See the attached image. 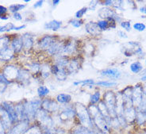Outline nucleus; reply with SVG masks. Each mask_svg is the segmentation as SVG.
Masks as SVG:
<instances>
[{
	"mask_svg": "<svg viewBox=\"0 0 146 134\" xmlns=\"http://www.w3.org/2000/svg\"><path fill=\"white\" fill-rule=\"evenodd\" d=\"M97 25L99 26V28L100 29L101 31H104L110 28V24L107 20H100L99 22H97Z\"/></svg>",
	"mask_w": 146,
	"mask_h": 134,
	"instance_id": "31",
	"label": "nucleus"
},
{
	"mask_svg": "<svg viewBox=\"0 0 146 134\" xmlns=\"http://www.w3.org/2000/svg\"><path fill=\"white\" fill-rule=\"evenodd\" d=\"M96 84L99 85V86H101V87H111L117 85V83H115V82H109V81H100V82L96 83Z\"/></svg>",
	"mask_w": 146,
	"mask_h": 134,
	"instance_id": "35",
	"label": "nucleus"
},
{
	"mask_svg": "<svg viewBox=\"0 0 146 134\" xmlns=\"http://www.w3.org/2000/svg\"><path fill=\"white\" fill-rule=\"evenodd\" d=\"M85 29L91 36H98L101 33V30L97 25V22H89L85 25Z\"/></svg>",
	"mask_w": 146,
	"mask_h": 134,
	"instance_id": "14",
	"label": "nucleus"
},
{
	"mask_svg": "<svg viewBox=\"0 0 146 134\" xmlns=\"http://www.w3.org/2000/svg\"><path fill=\"white\" fill-rule=\"evenodd\" d=\"M0 122L3 125L5 130L10 129L13 125V121L11 119L7 112L4 109L3 105H0Z\"/></svg>",
	"mask_w": 146,
	"mask_h": 134,
	"instance_id": "12",
	"label": "nucleus"
},
{
	"mask_svg": "<svg viewBox=\"0 0 146 134\" xmlns=\"http://www.w3.org/2000/svg\"><path fill=\"white\" fill-rule=\"evenodd\" d=\"M0 134H6L5 133V129L3 126V125L0 122Z\"/></svg>",
	"mask_w": 146,
	"mask_h": 134,
	"instance_id": "48",
	"label": "nucleus"
},
{
	"mask_svg": "<svg viewBox=\"0 0 146 134\" xmlns=\"http://www.w3.org/2000/svg\"><path fill=\"white\" fill-rule=\"evenodd\" d=\"M35 120H36L42 130L48 129L54 126V121L52 118L50 113H48L41 108L36 113Z\"/></svg>",
	"mask_w": 146,
	"mask_h": 134,
	"instance_id": "3",
	"label": "nucleus"
},
{
	"mask_svg": "<svg viewBox=\"0 0 146 134\" xmlns=\"http://www.w3.org/2000/svg\"><path fill=\"white\" fill-rule=\"evenodd\" d=\"M103 101L105 102L107 109H108V112L110 117L113 119V118H116V105H115V96L113 94V92L111 91H108L106 92V94H104V100Z\"/></svg>",
	"mask_w": 146,
	"mask_h": 134,
	"instance_id": "4",
	"label": "nucleus"
},
{
	"mask_svg": "<svg viewBox=\"0 0 146 134\" xmlns=\"http://www.w3.org/2000/svg\"><path fill=\"white\" fill-rule=\"evenodd\" d=\"M14 28H15V25H14L13 23H7V25H3V26L0 25V33L14 30Z\"/></svg>",
	"mask_w": 146,
	"mask_h": 134,
	"instance_id": "34",
	"label": "nucleus"
},
{
	"mask_svg": "<svg viewBox=\"0 0 146 134\" xmlns=\"http://www.w3.org/2000/svg\"><path fill=\"white\" fill-rule=\"evenodd\" d=\"M118 35L121 36V37H125V38H127V36H126V34L123 32H121V31H118Z\"/></svg>",
	"mask_w": 146,
	"mask_h": 134,
	"instance_id": "49",
	"label": "nucleus"
},
{
	"mask_svg": "<svg viewBox=\"0 0 146 134\" xmlns=\"http://www.w3.org/2000/svg\"><path fill=\"white\" fill-rule=\"evenodd\" d=\"M29 121H19L6 134H24L29 127Z\"/></svg>",
	"mask_w": 146,
	"mask_h": 134,
	"instance_id": "8",
	"label": "nucleus"
},
{
	"mask_svg": "<svg viewBox=\"0 0 146 134\" xmlns=\"http://www.w3.org/2000/svg\"><path fill=\"white\" fill-rule=\"evenodd\" d=\"M133 28H134L136 30H137V31H144V30L145 29L146 26L145 25L143 24V23L137 22V23H135V24L133 25Z\"/></svg>",
	"mask_w": 146,
	"mask_h": 134,
	"instance_id": "38",
	"label": "nucleus"
},
{
	"mask_svg": "<svg viewBox=\"0 0 146 134\" xmlns=\"http://www.w3.org/2000/svg\"><path fill=\"white\" fill-rule=\"evenodd\" d=\"M70 134H105L97 129H88L79 125L72 128L69 132Z\"/></svg>",
	"mask_w": 146,
	"mask_h": 134,
	"instance_id": "10",
	"label": "nucleus"
},
{
	"mask_svg": "<svg viewBox=\"0 0 146 134\" xmlns=\"http://www.w3.org/2000/svg\"><path fill=\"white\" fill-rule=\"evenodd\" d=\"M62 25V22L57 21V20H52L50 22L45 23L44 25V29L48 30H52V31H57Z\"/></svg>",
	"mask_w": 146,
	"mask_h": 134,
	"instance_id": "20",
	"label": "nucleus"
},
{
	"mask_svg": "<svg viewBox=\"0 0 146 134\" xmlns=\"http://www.w3.org/2000/svg\"><path fill=\"white\" fill-rule=\"evenodd\" d=\"M143 69L142 65L141 64L140 62H134L130 65V70L133 73H138L140 72Z\"/></svg>",
	"mask_w": 146,
	"mask_h": 134,
	"instance_id": "30",
	"label": "nucleus"
},
{
	"mask_svg": "<svg viewBox=\"0 0 146 134\" xmlns=\"http://www.w3.org/2000/svg\"><path fill=\"white\" fill-rule=\"evenodd\" d=\"M88 7H84L81 8L80 10H79V11H77L76 13V15H75V17L76 19H81V18L84 17V15L88 12Z\"/></svg>",
	"mask_w": 146,
	"mask_h": 134,
	"instance_id": "33",
	"label": "nucleus"
},
{
	"mask_svg": "<svg viewBox=\"0 0 146 134\" xmlns=\"http://www.w3.org/2000/svg\"><path fill=\"white\" fill-rule=\"evenodd\" d=\"M24 7H26V5H22V4H13V5L10 6L9 10H10L11 12L15 14V13H18V11H21Z\"/></svg>",
	"mask_w": 146,
	"mask_h": 134,
	"instance_id": "32",
	"label": "nucleus"
},
{
	"mask_svg": "<svg viewBox=\"0 0 146 134\" xmlns=\"http://www.w3.org/2000/svg\"><path fill=\"white\" fill-rule=\"evenodd\" d=\"M104 4L103 5H105V6H111V5H113V1H110V0H106L105 2H103Z\"/></svg>",
	"mask_w": 146,
	"mask_h": 134,
	"instance_id": "46",
	"label": "nucleus"
},
{
	"mask_svg": "<svg viewBox=\"0 0 146 134\" xmlns=\"http://www.w3.org/2000/svg\"><path fill=\"white\" fill-rule=\"evenodd\" d=\"M69 23L75 28H80L84 24V20H82V19H76H76H72V21H70Z\"/></svg>",
	"mask_w": 146,
	"mask_h": 134,
	"instance_id": "36",
	"label": "nucleus"
},
{
	"mask_svg": "<svg viewBox=\"0 0 146 134\" xmlns=\"http://www.w3.org/2000/svg\"><path fill=\"white\" fill-rule=\"evenodd\" d=\"M99 15L100 16V18H114L113 15H114V12L112 10H110L109 8H102L100 9L99 11Z\"/></svg>",
	"mask_w": 146,
	"mask_h": 134,
	"instance_id": "21",
	"label": "nucleus"
},
{
	"mask_svg": "<svg viewBox=\"0 0 146 134\" xmlns=\"http://www.w3.org/2000/svg\"><path fill=\"white\" fill-rule=\"evenodd\" d=\"M100 100V92L96 91L93 94H91L90 97V103L91 105H95L96 103H99Z\"/></svg>",
	"mask_w": 146,
	"mask_h": 134,
	"instance_id": "29",
	"label": "nucleus"
},
{
	"mask_svg": "<svg viewBox=\"0 0 146 134\" xmlns=\"http://www.w3.org/2000/svg\"><path fill=\"white\" fill-rule=\"evenodd\" d=\"M56 40H57V36H52V35H45L39 40L38 45L40 49L47 51L48 48L50 47Z\"/></svg>",
	"mask_w": 146,
	"mask_h": 134,
	"instance_id": "11",
	"label": "nucleus"
},
{
	"mask_svg": "<svg viewBox=\"0 0 146 134\" xmlns=\"http://www.w3.org/2000/svg\"><path fill=\"white\" fill-rule=\"evenodd\" d=\"M101 75L111 80H117L120 78L121 72L117 68H107L102 70L101 72Z\"/></svg>",
	"mask_w": 146,
	"mask_h": 134,
	"instance_id": "16",
	"label": "nucleus"
},
{
	"mask_svg": "<svg viewBox=\"0 0 146 134\" xmlns=\"http://www.w3.org/2000/svg\"><path fill=\"white\" fill-rule=\"evenodd\" d=\"M29 72L28 71H26L25 69H19V74H18V80L22 82V83H25L27 82L29 80Z\"/></svg>",
	"mask_w": 146,
	"mask_h": 134,
	"instance_id": "24",
	"label": "nucleus"
},
{
	"mask_svg": "<svg viewBox=\"0 0 146 134\" xmlns=\"http://www.w3.org/2000/svg\"><path fill=\"white\" fill-rule=\"evenodd\" d=\"M11 46L12 48V49L15 52V53L19 52L20 51L22 50V48H23L22 36H15V38L12 40V41H11Z\"/></svg>",
	"mask_w": 146,
	"mask_h": 134,
	"instance_id": "18",
	"label": "nucleus"
},
{
	"mask_svg": "<svg viewBox=\"0 0 146 134\" xmlns=\"http://www.w3.org/2000/svg\"><path fill=\"white\" fill-rule=\"evenodd\" d=\"M43 3L44 1L43 0H40V1H37L35 3V4L33 5V7L34 8H37V7H41L42 5H43Z\"/></svg>",
	"mask_w": 146,
	"mask_h": 134,
	"instance_id": "44",
	"label": "nucleus"
},
{
	"mask_svg": "<svg viewBox=\"0 0 146 134\" xmlns=\"http://www.w3.org/2000/svg\"><path fill=\"white\" fill-rule=\"evenodd\" d=\"M68 76V74L66 68H60L58 73L56 75V77L60 81H64L67 79Z\"/></svg>",
	"mask_w": 146,
	"mask_h": 134,
	"instance_id": "27",
	"label": "nucleus"
},
{
	"mask_svg": "<svg viewBox=\"0 0 146 134\" xmlns=\"http://www.w3.org/2000/svg\"><path fill=\"white\" fill-rule=\"evenodd\" d=\"M11 37L7 35L0 37V52L10 46Z\"/></svg>",
	"mask_w": 146,
	"mask_h": 134,
	"instance_id": "26",
	"label": "nucleus"
},
{
	"mask_svg": "<svg viewBox=\"0 0 146 134\" xmlns=\"http://www.w3.org/2000/svg\"><path fill=\"white\" fill-rule=\"evenodd\" d=\"M140 11L144 13V14H146V7H143L141 8V9H140Z\"/></svg>",
	"mask_w": 146,
	"mask_h": 134,
	"instance_id": "51",
	"label": "nucleus"
},
{
	"mask_svg": "<svg viewBox=\"0 0 146 134\" xmlns=\"http://www.w3.org/2000/svg\"><path fill=\"white\" fill-rule=\"evenodd\" d=\"M15 52L12 49L11 46H9L7 48L0 52V60L2 61H9L13 58Z\"/></svg>",
	"mask_w": 146,
	"mask_h": 134,
	"instance_id": "17",
	"label": "nucleus"
},
{
	"mask_svg": "<svg viewBox=\"0 0 146 134\" xmlns=\"http://www.w3.org/2000/svg\"><path fill=\"white\" fill-rule=\"evenodd\" d=\"M13 17L15 18L16 21H22V16L21 14H19V13H15L14 15H13Z\"/></svg>",
	"mask_w": 146,
	"mask_h": 134,
	"instance_id": "43",
	"label": "nucleus"
},
{
	"mask_svg": "<svg viewBox=\"0 0 146 134\" xmlns=\"http://www.w3.org/2000/svg\"><path fill=\"white\" fill-rule=\"evenodd\" d=\"M6 88H7V84L0 81V93L3 92L6 90Z\"/></svg>",
	"mask_w": 146,
	"mask_h": 134,
	"instance_id": "45",
	"label": "nucleus"
},
{
	"mask_svg": "<svg viewBox=\"0 0 146 134\" xmlns=\"http://www.w3.org/2000/svg\"><path fill=\"white\" fill-rule=\"evenodd\" d=\"M41 108V100L40 99H33L32 101H26L24 103V114L25 120L31 121L35 120L37 111Z\"/></svg>",
	"mask_w": 146,
	"mask_h": 134,
	"instance_id": "2",
	"label": "nucleus"
},
{
	"mask_svg": "<svg viewBox=\"0 0 146 134\" xmlns=\"http://www.w3.org/2000/svg\"><path fill=\"white\" fill-rule=\"evenodd\" d=\"M77 49H78V44L76 40L68 39V40H63L60 56H73V54L76 52Z\"/></svg>",
	"mask_w": 146,
	"mask_h": 134,
	"instance_id": "5",
	"label": "nucleus"
},
{
	"mask_svg": "<svg viewBox=\"0 0 146 134\" xmlns=\"http://www.w3.org/2000/svg\"><path fill=\"white\" fill-rule=\"evenodd\" d=\"M7 13V8L0 5V17L3 16V15H6Z\"/></svg>",
	"mask_w": 146,
	"mask_h": 134,
	"instance_id": "42",
	"label": "nucleus"
},
{
	"mask_svg": "<svg viewBox=\"0 0 146 134\" xmlns=\"http://www.w3.org/2000/svg\"><path fill=\"white\" fill-rule=\"evenodd\" d=\"M25 2H26V3H29V0H25Z\"/></svg>",
	"mask_w": 146,
	"mask_h": 134,
	"instance_id": "52",
	"label": "nucleus"
},
{
	"mask_svg": "<svg viewBox=\"0 0 146 134\" xmlns=\"http://www.w3.org/2000/svg\"><path fill=\"white\" fill-rule=\"evenodd\" d=\"M40 76L43 79H47L51 75V66L48 64H44L40 65Z\"/></svg>",
	"mask_w": 146,
	"mask_h": 134,
	"instance_id": "23",
	"label": "nucleus"
},
{
	"mask_svg": "<svg viewBox=\"0 0 146 134\" xmlns=\"http://www.w3.org/2000/svg\"><path fill=\"white\" fill-rule=\"evenodd\" d=\"M59 70H60V68H59L58 66H56V64H53V65L51 66V74L52 75H54L56 76V75L58 73Z\"/></svg>",
	"mask_w": 146,
	"mask_h": 134,
	"instance_id": "40",
	"label": "nucleus"
},
{
	"mask_svg": "<svg viewBox=\"0 0 146 134\" xmlns=\"http://www.w3.org/2000/svg\"><path fill=\"white\" fill-rule=\"evenodd\" d=\"M97 3H99V1H91L89 5V7L88 10H91V11H94L97 6Z\"/></svg>",
	"mask_w": 146,
	"mask_h": 134,
	"instance_id": "41",
	"label": "nucleus"
},
{
	"mask_svg": "<svg viewBox=\"0 0 146 134\" xmlns=\"http://www.w3.org/2000/svg\"><path fill=\"white\" fill-rule=\"evenodd\" d=\"M25 28H26V25H21V26H15V28H14V30H19V29H25Z\"/></svg>",
	"mask_w": 146,
	"mask_h": 134,
	"instance_id": "47",
	"label": "nucleus"
},
{
	"mask_svg": "<svg viewBox=\"0 0 146 134\" xmlns=\"http://www.w3.org/2000/svg\"><path fill=\"white\" fill-rule=\"evenodd\" d=\"M43 132H42V129L40 127V125L37 124V125H33L32 126H30L27 129V130L25 132L24 134H42Z\"/></svg>",
	"mask_w": 146,
	"mask_h": 134,
	"instance_id": "25",
	"label": "nucleus"
},
{
	"mask_svg": "<svg viewBox=\"0 0 146 134\" xmlns=\"http://www.w3.org/2000/svg\"><path fill=\"white\" fill-rule=\"evenodd\" d=\"M56 100L60 104H68L72 101V96L68 94H59L56 96Z\"/></svg>",
	"mask_w": 146,
	"mask_h": 134,
	"instance_id": "22",
	"label": "nucleus"
},
{
	"mask_svg": "<svg viewBox=\"0 0 146 134\" xmlns=\"http://www.w3.org/2000/svg\"><path fill=\"white\" fill-rule=\"evenodd\" d=\"M80 60L76 58H73L72 60H70L68 64L66 67V70H67L68 75L76 73L80 70Z\"/></svg>",
	"mask_w": 146,
	"mask_h": 134,
	"instance_id": "15",
	"label": "nucleus"
},
{
	"mask_svg": "<svg viewBox=\"0 0 146 134\" xmlns=\"http://www.w3.org/2000/svg\"><path fill=\"white\" fill-rule=\"evenodd\" d=\"M3 74L5 76V78L11 83V81L13 80H18L19 69L17 68L15 66L9 65L4 68Z\"/></svg>",
	"mask_w": 146,
	"mask_h": 134,
	"instance_id": "9",
	"label": "nucleus"
},
{
	"mask_svg": "<svg viewBox=\"0 0 146 134\" xmlns=\"http://www.w3.org/2000/svg\"><path fill=\"white\" fill-rule=\"evenodd\" d=\"M41 109L51 114L59 111L60 106L56 100L52 98H44L41 101Z\"/></svg>",
	"mask_w": 146,
	"mask_h": 134,
	"instance_id": "6",
	"label": "nucleus"
},
{
	"mask_svg": "<svg viewBox=\"0 0 146 134\" xmlns=\"http://www.w3.org/2000/svg\"><path fill=\"white\" fill-rule=\"evenodd\" d=\"M121 26L126 31H129L131 29V25L129 22H122L121 23Z\"/></svg>",
	"mask_w": 146,
	"mask_h": 134,
	"instance_id": "39",
	"label": "nucleus"
},
{
	"mask_svg": "<svg viewBox=\"0 0 146 134\" xmlns=\"http://www.w3.org/2000/svg\"><path fill=\"white\" fill-rule=\"evenodd\" d=\"M76 116V113L74 106H66L61 110L60 109L59 113V119L60 121L66 122L70 120H72Z\"/></svg>",
	"mask_w": 146,
	"mask_h": 134,
	"instance_id": "7",
	"label": "nucleus"
},
{
	"mask_svg": "<svg viewBox=\"0 0 146 134\" xmlns=\"http://www.w3.org/2000/svg\"><path fill=\"white\" fill-rule=\"evenodd\" d=\"M49 94V89L45 86H40L37 88V94L40 98H44Z\"/></svg>",
	"mask_w": 146,
	"mask_h": 134,
	"instance_id": "28",
	"label": "nucleus"
},
{
	"mask_svg": "<svg viewBox=\"0 0 146 134\" xmlns=\"http://www.w3.org/2000/svg\"><path fill=\"white\" fill-rule=\"evenodd\" d=\"M60 3V0H54V1H52L53 6H57Z\"/></svg>",
	"mask_w": 146,
	"mask_h": 134,
	"instance_id": "50",
	"label": "nucleus"
},
{
	"mask_svg": "<svg viewBox=\"0 0 146 134\" xmlns=\"http://www.w3.org/2000/svg\"><path fill=\"white\" fill-rule=\"evenodd\" d=\"M2 105L3 106L4 109H6V111H7L8 114H9L11 119L12 120V121H13V124L16 123V122L18 123L19 119H18V114H17V112H16L15 105H13L12 104L9 103V102H7V101H4Z\"/></svg>",
	"mask_w": 146,
	"mask_h": 134,
	"instance_id": "13",
	"label": "nucleus"
},
{
	"mask_svg": "<svg viewBox=\"0 0 146 134\" xmlns=\"http://www.w3.org/2000/svg\"><path fill=\"white\" fill-rule=\"evenodd\" d=\"M22 43H23V48L25 49H29L33 47L34 40H33V36H31L29 33H25L22 35Z\"/></svg>",
	"mask_w": 146,
	"mask_h": 134,
	"instance_id": "19",
	"label": "nucleus"
},
{
	"mask_svg": "<svg viewBox=\"0 0 146 134\" xmlns=\"http://www.w3.org/2000/svg\"><path fill=\"white\" fill-rule=\"evenodd\" d=\"M75 109H76V113L77 118L79 120V122L80 124V125L88 129H96L93 122V120L91 119V115L88 112V108L83 104L76 102L75 105Z\"/></svg>",
	"mask_w": 146,
	"mask_h": 134,
	"instance_id": "1",
	"label": "nucleus"
},
{
	"mask_svg": "<svg viewBox=\"0 0 146 134\" xmlns=\"http://www.w3.org/2000/svg\"><path fill=\"white\" fill-rule=\"evenodd\" d=\"M95 82L93 80H79V81H76V82H74L73 83V85L74 86H78L80 84H82L83 86L86 85V84H94Z\"/></svg>",
	"mask_w": 146,
	"mask_h": 134,
	"instance_id": "37",
	"label": "nucleus"
}]
</instances>
